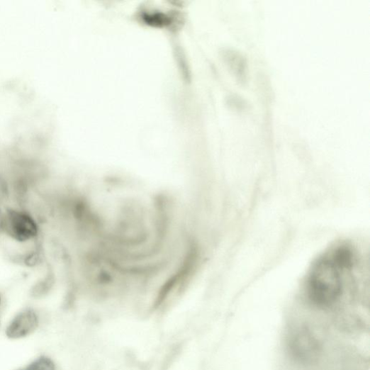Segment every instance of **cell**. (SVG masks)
Returning a JSON list of instances; mask_svg holds the SVG:
<instances>
[{
	"instance_id": "6da1fadb",
	"label": "cell",
	"mask_w": 370,
	"mask_h": 370,
	"mask_svg": "<svg viewBox=\"0 0 370 370\" xmlns=\"http://www.w3.org/2000/svg\"><path fill=\"white\" fill-rule=\"evenodd\" d=\"M363 257L349 241L330 246L316 259L305 277L304 289L310 301L321 308L338 303L347 285L365 278Z\"/></svg>"
},
{
	"instance_id": "7a4b0ae2",
	"label": "cell",
	"mask_w": 370,
	"mask_h": 370,
	"mask_svg": "<svg viewBox=\"0 0 370 370\" xmlns=\"http://www.w3.org/2000/svg\"><path fill=\"white\" fill-rule=\"evenodd\" d=\"M6 230L14 239L21 242L29 240L36 236L38 228L28 215L11 211L6 216Z\"/></svg>"
},
{
	"instance_id": "3957f363",
	"label": "cell",
	"mask_w": 370,
	"mask_h": 370,
	"mask_svg": "<svg viewBox=\"0 0 370 370\" xmlns=\"http://www.w3.org/2000/svg\"><path fill=\"white\" fill-rule=\"evenodd\" d=\"M38 316L32 310H25L18 313L6 329V336L11 340L25 338L38 328Z\"/></svg>"
},
{
	"instance_id": "277c9868",
	"label": "cell",
	"mask_w": 370,
	"mask_h": 370,
	"mask_svg": "<svg viewBox=\"0 0 370 370\" xmlns=\"http://www.w3.org/2000/svg\"><path fill=\"white\" fill-rule=\"evenodd\" d=\"M298 338L296 340V342L298 343L297 347L300 352L303 354H307V357L310 355H313L316 353L315 349L317 346L315 344V341L311 338L306 332H302L301 335H299Z\"/></svg>"
},
{
	"instance_id": "5b68a950",
	"label": "cell",
	"mask_w": 370,
	"mask_h": 370,
	"mask_svg": "<svg viewBox=\"0 0 370 370\" xmlns=\"http://www.w3.org/2000/svg\"><path fill=\"white\" fill-rule=\"evenodd\" d=\"M18 370H56L54 361L49 357L42 356L26 367Z\"/></svg>"
}]
</instances>
